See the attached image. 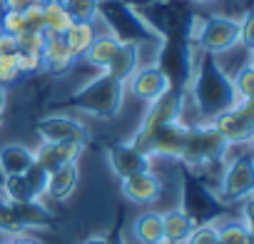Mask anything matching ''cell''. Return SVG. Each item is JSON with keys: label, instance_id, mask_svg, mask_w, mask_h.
<instances>
[{"label": "cell", "instance_id": "obj_8", "mask_svg": "<svg viewBox=\"0 0 254 244\" xmlns=\"http://www.w3.org/2000/svg\"><path fill=\"white\" fill-rule=\"evenodd\" d=\"M187 127L190 125H187V122H182V120L165 122V125L155 127L145 137V142L137 150H142L152 160L155 157H175V160H180L182 147H185V140H187Z\"/></svg>", "mask_w": 254, "mask_h": 244}, {"label": "cell", "instance_id": "obj_9", "mask_svg": "<svg viewBox=\"0 0 254 244\" xmlns=\"http://www.w3.org/2000/svg\"><path fill=\"white\" fill-rule=\"evenodd\" d=\"M40 142H90V130L82 120L70 115H45L35 122Z\"/></svg>", "mask_w": 254, "mask_h": 244}, {"label": "cell", "instance_id": "obj_27", "mask_svg": "<svg viewBox=\"0 0 254 244\" xmlns=\"http://www.w3.org/2000/svg\"><path fill=\"white\" fill-rule=\"evenodd\" d=\"M229 80H232V92H234L237 102H247L254 97V65L252 62L239 67L234 72V77H229Z\"/></svg>", "mask_w": 254, "mask_h": 244}, {"label": "cell", "instance_id": "obj_19", "mask_svg": "<svg viewBox=\"0 0 254 244\" xmlns=\"http://www.w3.org/2000/svg\"><path fill=\"white\" fill-rule=\"evenodd\" d=\"M120 43H122V38H120L115 30H110V33H100V35H95V40H92L90 48L85 50L82 60H85L87 65L97 67V70H105V67L112 62V58H115Z\"/></svg>", "mask_w": 254, "mask_h": 244}, {"label": "cell", "instance_id": "obj_37", "mask_svg": "<svg viewBox=\"0 0 254 244\" xmlns=\"http://www.w3.org/2000/svg\"><path fill=\"white\" fill-rule=\"evenodd\" d=\"M0 244H43V242H38L35 237H28V234H15V237H8Z\"/></svg>", "mask_w": 254, "mask_h": 244}, {"label": "cell", "instance_id": "obj_15", "mask_svg": "<svg viewBox=\"0 0 254 244\" xmlns=\"http://www.w3.org/2000/svg\"><path fill=\"white\" fill-rule=\"evenodd\" d=\"M137 67H140V43L137 40H122L112 62L102 72H107L110 77H115L120 82H127Z\"/></svg>", "mask_w": 254, "mask_h": 244}, {"label": "cell", "instance_id": "obj_23", "mask_svg": "<svg viewBox=\"0 0 254 244\" xmlns=\"http://www.w3.org/2000/svg\"><path fill=\"white\" fill-rule=\"evenodd\" d=\"M95 23H72L67 30H65V35H63V40H65V45H67V50L72 53V58L75 60H80L82 55H85V50L90 48V43L95 40Z\"/></svg>", "mask_w": 254, "mask_h": 244}, {"label": "cell", "instance_id": "obj_13", "mask_svg": "<svg viewBox=\"0 0 254 244\" xmlns=\"http://www.w3.org/2000/svg\"><path fill=\"white\" fill-rule=\"evenodd\" d=\"M35 152V162L53 172L63 165H70V162H80L82 152H85V145L82 142H40Z\"/></svg>", "mask_w": 254, "mask_h": 244}, {"label": "cell", "instance_id": "obj_36", "mask_svg": "<svg viewBox=\"0 0 254 244\" xmlns=\"http://www.w3.org/2000/svg\"><path fill=\"white\" fill-rule=\"evenodd\" d=\"M18 53V40L13 35H5V33H0V58H5V55H15Z\"/></svg>", "mask_w": 254, "mask_h": 244}, {"label": "cell", "instance_id": "obj_11", "mask_svg": "<svg viewBox=\"0 0 254 244\" xmlns=\"http://www.w3.org/2000/svg\"><path fill=\"white\" fill-rule=\"evenodd\" d=\"M107 167L117 180H127L137 172L152 170V157L145 155L142 150H137L130 142H122V145L107 147Z\"/></svg>", "mask_w": 254, "mask_h": 244}, {"label": "cell", "instance_id": "obj_33", "mask_svg": "<svg viewBox=\"0 0 254 244\" xmlns=\"http://www.w3.org/2000/svg\"><path fill=\"white\" fill-rule=\"evenodd\" d=\"M25 180L30 182V187H33V192H35L38 197H43V194H45V184H48V170H43L38 162H33V165H30V170L25 172Z\"/></svg>", "mask_w": 254, "mask_h": 244}, {"label": "cell", "instance_id": "obj_5", "mask_svg": "<svg viewBox=\"0 0 254 244\" xmlns=\"http://www.w3.org/2000/svg\"><path fill=\"white\" fill-rule=\"evenodd\" d=\"M209 125L219 132V137L232 147V145H249L254 137V105L252 100L247 102H234L224 107L222 112L209 117Z\"/></svg>", "mask_w": 254, "mask_h": 244}, {"label": "cell", "instance_id": "obj_3", "mask_svg": "<svg viewBox=\"0 0 254 244\" xmlns=\"http://www.w3.org/2000/svg\"><path fill=\"white\" fill-rule=\"evenodd\" d=\"M190 43L197 45L204 55L217 58L222 53H229L234 45H239V18L227 15H194L190 20Z\"/></svg>", "mask_w": 254, "mask_h": 244}, {"label": "cell", "instance_id": "obj_14", "mask_svg": "<svg viewBox=\"0 0 254 244\" xmlns=\"http://www.w3.org/2000/svg\"><path fill=\"white\" fill-rule=\"evenodd\" d=\"M80 184V165L70 162L63 165L53 172H48V184H45V197L53 202H67Z\"/></svg>", "mask_w": 254, "mask_h": 244}, {"label": "cell", "instance_id": "obj_41", "mask_svg": "<svg viewBox=\"0 0 254 244\" xmlns=\"http://www.w3.org/2000/svg\"><path fill=\"white\" fill-rule=\"evenodd\" d=\"M0 125H3V115H0Z\"/></svg>", "mask_w": 254, "mask_h": 244}, {"label": "cell", "instance_id": "obj_12", "mask_svg": "<svg viewBox=\"0 0 254 244\" xmlns=\"http://www.w3.org/2000/svg\"><path fill=\"white\" fill-rule=\"evenodd\" d=\"M120 189H122V197L127 202L147 207V204H155L162 197L165 184H162L160 175L147 170V172H137L132 177H127V180H120Z\"/></svg>", "mask_w": 254, "mask_h": 244}, {"label": "cell", "instance_id": "obj_31", "mask_svg": "<svg viewBox=\"0 0 254 244\" xmlns=\"http://www.w3.org/2000/svg\"><path fill=\"white\" fill-rule=\"evenodd\" d=\"M23 20H25V33H43L45 35V20H43V3L40 5H33L23 13Z\"/></svg>", "mask_w": 254, "mask_h": 244}, {"label": "cell", "instance_id": "obj_29", "mask_svg": "<svg viewBox=\"0 0 254 244\" xmlns=\"http://www.w3.org/2000/svg\"><path fill=\"white\" fill-rule=\"evenodd\" d=\"M20 70H18V60L15 55H5V58H0V85L8 87V85H15L20 80Z\"/></svg>", "mask_w": 254, "mask_h": 244}, {"label": "cell", "instance_id": "obj_10", "mask_svg": "<svg viewBox=\"0 0 254 244\" xmlns=\"http://www.w3.org/2000/svg\"><path fill=\"white\" fill-rule=\"evenodd\" d=\"M125 90H130V95H135L137 100L150 105L172 90V77L160 65H140L132 72V77L125 82Z\"/></svg>", "mask_w": 254, "mask_h": 244}, {"label": "cell", "instance_id": "obj_2", "mask_svg": "<svg viewBox=\"0 0 254 244\" xmlns=\"http://www.w3.org/2000/svg\"><path fill=\"white\" fill-rule=\"evenodd\" d=\"M125 82L110 77L107 72L95 75L92 80H87L72 97L70 105L80 112H87L97 120H112L120 115L122 102H125Z\"/></svg>", "mask_w": 254, "mask_h": 244}, {"label": "cell", "instance_id": "obj_35", "mask_svg": "<svg viewBox=\"0 0 254 244\" xmlns=\"http://www.w3.org/2000/svg\"><path fill=\"white\" fill-rule=\"evenodd\" d=\"M43 0H0V8L3 10H13V13H25L33 5H40Z\"/></svg>", "mask_w": 254, "mask_h": 244}, {"label": "cell", "instance_id": "obj_6", "mask_svg": "<svg viewBox=\"0 0 254 244\" xmlns=\"http://www.w3.org/2000/svg\"><path fill=\"white\" fill-rule=\"evenodd\" d=\"M252 192H254V160H252V152L244 150L242 155L232 157L224 165L222 180H219V197L234 204V202L249 199Z\"/></svg>", "mask_w": 254, "mask_h": 244}, {"label": "cell", "instance_id": "obj_42", "mask_svg": "<svg viewBox=\"0 0 254 244\" xmlns=\"http://www.w3.org/2000/svg\"><path fill=\"white\" fill-rule=\"evenodd\" d=\"M162 244H172V242H162Z\"/></svg>", "mask_w": 254, "mask_h": 244}, {"label": "cell", "instance_id": "obj_21", "mask_svg": "<svg viewBox=\"0 0 254 244\" xmlns=\"http://www.w3.org/2000/svg\"><path fill=\"white\" fill-rule=\"evenodd\" d=\"M13 209H15V217H18L23 232H28V229H48L55 222V217L50 214V209L40 199L25 202V204H13Z\"/></svg>", "mask_w": 254, "mask_h": 244}, {"label": "cell", "instance_id": "obj_34", "mask_svg": "<svg viewBox=\"0 0 254 244\" xmlns=\"http://www.w3.org/2000/svg\"><path fill=\"white\" fill-rule=\"evenodd\" d=\"M45 43V35L43 33H23L18 38V50H30V53H40Z\"/></svg>", "mask_w": 254, "mask_h": 244}, {"label": "cell", "instance_id": "obj_26", "mask_svg": "<svg viewBox=\"0 0 254 244\" xmlns=\"http://www.w3.org/2000/svg\"><path fill=\"white\" fill-rule=\"evenodd\" d=\"M63 5L70 13L72 23H95L102 0H63Z\"/></svg>", "mask_w": 254, "mask_h": 244}, {"label": "cell", "instance_id": "obj_39", "mask_svg": "<svg viewBox=\"0 0 254 244\" xmlns=\"http://www.w3.org/2000/svg\"><path fill=\"white\" fill-rule=\"evenodd\" d=\"M5 105H8V92H5L3 85H0V115L5 112Z\"/></svg>", "mask_w": 254, "mask_h": 244}, {"label": "cell", "instance_id": "obj_25", "mask_svg": "<svg viewBox=\"0 0 254 244\" xmlns=\"http://www.w3.org/2000/svg\"><path fill=\"white\" fill-rule=\"evenodd\" d=\"M3 194H5V199L8 202H13V204H25V202H35V199H40L35 192H33V187H30V182L25 180V175H13V177H3Z\"/></svg>", "mask_w": 254, "mask_h": 244}, {"label": "cell", "instance_id": "obj_32", "mask_svg": "<svg viewBox=\"0 0 254 244\" xmlns=\"http://www.w3.org/2000/svg\"><path fill=\"white\" fill-rule=\"evenodd\" d=\"M239 45H244L247 50L254 48V13L247 10L239 18Z\"/></svg>", "mask_w": 254, "mask_h": 244}, {"label": "cell", "instance_id": "obj_24", "mask_svg": "<svg viewBox=\"0 0 254 244\" xmlns=\"http://www.w3.org/2000/svg\"><path fill=\"white\" fill-rule=\"evenodd\" d=\"M217 224V244H252V227L242 219H224Z\"/></svg>", "mask_w": 254, "mask_h": 244}, {"label": "cell", "instance_id": "obj_28", "mask_svg": "<svg viewBox=\"0 0 254 244\" xmlns=\"http://www.w3.org/2000/svg\"><path fill=\"white\" fill-rule=\"evenodd\" d=\"M0 33L13 35V38L18 40V38L25 33L23 13H13V10H3V13H0Z\"/></svg>", "mask_w": 254, "mask_h": 244}, {"label": "cell", "instance_id": "obj_7", "mask_svg": "<svg viewBox=\"0 0 254 244\" xmlns=\"http://www.w3.org/2000/svg\"><path fill=\"white\" fill-rule=\"evenodd\" d=\"M182 110H185V95H182L180 90H170V92H165L162 97H157L155 102H150L147 115L142 117V122H140L137 132L132 135L130 145L140 147V145L145 142V137H147L155 127L165 125V122L182 120Z\"/></svg>", "mask_w": 254, "mask_h": 244}, {"label": "cell", "instance_id": "obj_1", "mask_svg": "<svg viewBox=\"0 0 254 244\" xmlns=\"http://www.w3.org/2000/svg\"><path fill=\"white\" fill-rule=\"evenodd\" d=\"M190 90H192V100L197 105V110L204 117H212L217 112H222L224 107L234 105V92H232V80L229 75L219 67V62L209 55H202V60L197 62V67H192L190 75Z\"/></svg>", "mask_w": 254, "mask_h": 244}, {"label": "cell", "instance_id": "obj_40", "mask_svg": "<svg viewBox=\"0 0 254 244\" xmlns=\"http://www.w3.org/2000/svg\"><path fill=\"white\" fill-rule=\"evenodd\" d=\"M194 3H199V5H207V3H217V0H194Z\"/></svg>", "mask_w": 254, "mask_h": 244}, {"label": "cell", "instance_id": "obj_30", "mask_svg": "<svg viewBox=\"0 0 254 244\" xmlns=\"http://www.w3.org/2000/svg\"><path fill=\"white\" fill-rule=\"evenodd\" d=\"M15 60H18V70H20V75H33V72H40V70H43L40 53L18 50V53H15Z\"/></svg>", "mask_w": 254, "mask_h": 244}, {"label": "cell", "instance_id": "obj_22", "mask_svg": "<svg viewBox=\"0 0 254 244\" xmlns=\"http://www.w3.org/2000/svg\"><path fill=\"white\" fill-rule=\"evenodd\" d=\"M43 20L45 35H65V30L72 25V18L65 10L63 0H43Z\"/></svg>", "mask_w": 254, "mask_h": 244}, {"label": "cell", "instance_id": "obj_16", "mask_svg": "<svg viewBox=\"0 0 254 244\" xmlns=\"http://www.w3.org/2000/svg\"><path fill=\"white\" fill-rule=\"evenodd\" d=\"M199 222L185 209V207H172L167 212H162V229H165V242L172 244H185L190 239V234L194 232Z\"/></svg>", "mask_w": 254, "mask_h": 244}, {"label": "cell", "instance_id": "obj_4", "mask_svg": "<svg viewBox=\"0 0 254 244\" xmlns=\"http://www.w3.org/2000/svg\"><path fill=\"white\" fill-rule=\"evenodd\" d=\"M229 145L219 137V132L209 125V122H197V125L187 127V140L180 155V162H185L192 170L209 167L224 157Z\"/></svg>", "mask_w": 254, "mask_h": 244}, {"label": "cell", "instance_id": "obj_18", "mask_svg": "<svg viewBox=\"0 0 254 244\" xmlns=\"http://www.w3.org/2000/svg\"><path fill=\"white\" fill-rule=\"evenodd\" d=\"M33 162H35V152L28 145L10 142V145L0 147V175H3V177L25 175Z\"/></svg>", "mask_w": 254, "mask_h": 244}, {"label": "cell", "instance_id": "obj_17", "mask_svg": "<svg viewBox=\"0 0 254 244\" xmlns=\"http://www.w3.org/2000/svg\"><path fill=\"white\" fill-rule=\"evenodd\" d=\"M40 60H43V70L48 72H67L75 65V58L67 50L63 35H45V43L40 48Z\"/></svg>", "mask_w": 254, "mask_h": 244}, {"label": "cell", "instance_id": "obj_38", "mask_svg": "<svg viewBox=\"0 0 254 244\" xmlns=\"http://www.w3.org/2000/svg\"><path fill=\"white\" fill-rule=\"evenodd\" d=\"M80 244H120V242H112L110 237H87Z\"/></svg>", "mask_w": 254, "mask_h": 244}, {"label": "cell", "instance_id": "obj_20", "mask_svg": "<svg viewBox=\"0 0 254 244\" xmlns=\"http://www.w3.org/2000/svg\"><path fill=\"white\" fill-rule=\"evenodd\" d=\"M132 234L137 244H162L165 242V229H162V212H142L132 222Z\"/></svg>", "mask_w": 254, "mask_h": 244}]
</instances>
